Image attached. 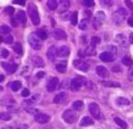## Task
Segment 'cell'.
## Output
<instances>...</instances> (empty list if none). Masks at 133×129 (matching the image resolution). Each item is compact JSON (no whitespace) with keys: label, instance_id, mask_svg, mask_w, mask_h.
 Masks as SVG:
<instances>
[{"label":"cell","instance_id":"cell-1","mask_svg":"<svg viewBox=\"0 0 133 129\" xmlns=\"http://www.w3.org/2000/svg\"><path fill=\"white\" fill-rule=\"evenodd\" d=\"M28 15L31 20L32 23L34 25H38L40 24L41 19L39 16V12H38L37 8L35 5L31 3L29 4L28 7Z\"/></svg>","mask_w":133,"mask_h":129},{"label":"cell","instance_id":"cell-2","mask_svg":"<svg viewBox=\"0 0 133 129\" xmlns=\"http://www.w3.org/2000/svg\"><path fill=\"white\" fill-rule=\"evenodd\" d=\"M87 83L86 79L82 76H78L74 78L70 84V88L73 92H77Z\"/></svg>","mask_w":133,"mask_h":129},{"label":"cell","instance_id":"cell-3","mask_svg":"<svg viewBox=\"0 0 133 129\" xmlns=\"http://www.w3.org/2000/svg\"><path fill=\"white\" fill-rule=\"evenodd\" d=\"M28 42L30 46L35 50H39L41 49L42 44L39 38L37 36L36 33H32L29 34L28 37Z\"/></svg>","mask_w":133,"mask_h":129},{"label":"cell","instance_id":"cell-4","mask_svg":"<svg viewBox=\"0 0 133 129\" xmlns=\"http://www.w3.org/2000/svg\"><path fill=\"white\" fill-rule=\"evenodd\" d=\"M64 121L68 124L75 123L77 121V116L75 111L72 110H66L62 115Z\"/></svg>","mask_w":133,"mask_h":129},{"label":"cell","instance_id":"cell-5","mask_svg":"<svg viewBox=\"0 0 133 129\" xmlns=\"http://www.w3.org/2000/svg\"><path fill=\"white\" fill-rule=\"evenodd\" d=\"M105 19L106 15L104 12H103V11H97L96 12L95 15L94 23H93V25H94L95 28L96 29H98L104 24Z\"/></svg>","mask_w":133,"mask_h":129},{"label":"cell","instance_id":"cell-6","mask_svg":"<svg viewBox=\"0 0 133 129\" xmlns=\"http://www.w3.org/2000/svg\"><path fill=\"white\" fill-rule=\"evenodd\" d=\"M89 110L95 119H99L101 118V109L97 103L94 102L91 103L89 104Z\"/></svg>","mask_w":133,"mask_h":129},{"label":"cell","instance_id":"cell-7","mask_svg":"<svg viewBox=\"0 0 133 129\" xmlns=\"http://www.w3.org/2000/svg\"><path fill=\"white\" fill-rule=\"evenodd\" d=\"M73 65L77 70L83 72H86L89 70V65L81 59L75 60L73 61Z\"/></svg>","mask_w":133,"mask_h":129},{"label":"cell","instance_id":"cell-8","mask_svg":"<svg viewBox=\"0 0 133 129\" xmlns=\"http://www.w3.org/2000/svg\"><path fill=\"white\" fill-rule=\"evenodd\" d=\"M51 117L48 114L44 113H37L35 115V120L40 124L47 123L50 120Z\"/></svg>","mask_w":133,"mask_h":129},{"label":"cell","instance_id":"cell-9","mask_svg":"<svg viewBox=\"0 0 133 129\" xmlns=\"http://www.w3.org/2000/svg\"><path fill=\"white\" fill-rule=\"evenodd\" d=\"M57 55V49L56 46L52 45V46L50 47L49 49H48L46 53L47 58L48 60L50 62H54L56 60V56Z\"/></svg>","mask_w":133,"mask_h":129},{"label":"cell","instance_id":"cell-10","mask_svg":"<svg viewBox=\"0 0 133 129\" xmlns=\"http://www.w3.org/2000/svg\"><path fill=\"white\" fill-rule=\"evenodd\" d=\"M70 5H71V3H70L69 1H65V0L60 1L57 8V12L58 13H63V12H66L69 9Z\"/></svg>","mask_w":133,"mask_h":129},{"label":"cell","instance_id":"cell-11","mask_svg":"<svg viewBox=\"0 0 133 129\" xmlns=\"http://www.w3.org/2000/svg\"><path fill=\"white\" fill-rule=\"evenodd\" d=\"M1 66H2V67H3L7 72H8L9 73L11 74L14 73L15 72H16L18 67V65L15 64H9L4 62H1Z\"/></svg>","mask_w":133,"mask_h":129},{"label":"cell","instance_id":"cell-12","mask_svg":"<svg viewBox=\"0 0 133 129\" xmlns=\"http://www.w3.org/2000/svg\"><path fill=\"white\" fill-rule=\"evenodd\" d=\"M96 72L97 75L101 78H108L109 77L110 73L108 69L103 66H98L96 67Z\"/></svg>","mask_w":133,"mask_h":129},{"label":"cell","instance_id":"cell-13","mask_svg":"<svg viewBox=\"0 0 133 129\" xmlns=\"http://www.w3.org/2000/svg\"><path fill=\"white\" fill-rule=\"evenodd\" d=\"M31 62L33 66L35 67L41 68V67H44V66H45V64H44V62L43 58L37 55H35L32 57Z\"/></svg>","mask_w":133,"mask_h":129},{"label":"cell","instance_id":"cell-14","mask_svg":"<svg viewBox=\"0 0 133 129\" xmlns=\"http://www.w3.org/2000/svg\"><path fill=\"white\" fill-rule=\"evenodd\" d=\"M59 84V79L57 77H53L49 80L47 84V90L49 92H52L57 88Z\"/></svg>","mask_w":133,"mask_h":129},{"label":"cell","instance_id":"cell-15","mask_svg":"<svg viewBox=\"0 0 133 129\" xmlns=\"http://www.w3.org/2000/svg\"><path fill=\"white\" fill-rule=\"evenodd\" d=\"M99 58L104 62H112L114 60V56L110 52H103L100 55Z\"/></svg>","mask_w":133,"mask_h":129},{"label":"cell","instance_id":"cell-16","mask_svg":"<svg viewBox=\"0 0 133 129\" xmlns=\"http://www.w3.org/2000/svg\"><path fill=\"white\" fill-rule=\"evenodd\" d=\"M53 36L54 38L57 40H64L66 39V34L63 30L60 29H57L54 30L53 33Z\"/></svg>","mask_w":133,"mask_h":129},{"label":"cell","instance_id":"cell-17","mask_svg":"<svg viewBox=\"0 0 133 129\" xmlns=\"http://www.w3.org/2000/svg\"><path fill=\"white\" fill-rule=\"evenodd\" d=\"M70 54V49L69 47L63 46L60 47L59 49L57 50V56L61 58H64V57H68Z\"/></svg>","mask_w":133,"mask_h":129},{"label":"cell","instance_id":"cell-18","mask_svg":"<svg viewBox=\"0 0 133 129\" xmlns=\"http://www.w3.org/2000/svg\"><path fill=\"white\" fill-rule=\"evenodd\" d=\"M66 97H67V94L66 93L60 92L55 96L54 99V103L57 104H61L66 100Z\"/></svg>","mask_w":133,"mask_h":129},{"label":"cell","instance_id":"cell-19","mask_svg":"<svg viewBox=\"0 0 133 129\" xmlns=\"http://www.w3.org/2000/svg\"><path fill=\"white\" fill-rule=\"evenodd\" d=\"M116 40L117 42L121 46L125 47L127 46V36L123 34H119L116 36Z\"/></svg>","mask_w":133,"mask_h":129},{"label":"cell","instance_id":"cell-20","mask_svg":"<svg viewBox=\"0 0 133 129\" xmlns=\"http://www.w3.org/2000/svg\"><path fill=\"white\" fill-rule=\"evenodd\" d=\"M94 124V121L89 116H85L81 119L80 125L81 126H89Z\"/></svg>","mask_w":133,"mask_h":129},{"label":"cell","instance_id":"cell-21","mask_svg":"<svg viewBox=\"0 0 133 129\" xmlns=\"http://www.w3.org/2000/svg\"><path fill=\"white\" fill-rule=\"evenodd\" d=\"M56 69L59 73H64L66 71V61H62L60 63L57 64L56 66Z\"/></svg>","mask_w":133,"mask_h":129},{"label":"cell","instance_id":"cell-22","mask_svg":"<svg viewBox=\"0 0 133 129\" xmlns=\"http://www.w3.org/2000/svg\"><path fill=\"white\" fill-rule=\"evenodd\" d=\"M116 103L118 107H125V106L129 105L130 101L127 98L121 97H118L116 99Z\"/></svg>","mask_w":133,"mask_h":129},{"label":"cell","instance_id":"cell-23","mask_svg":"<svg viewBox=\"0 0 133 129\" xmlns=\"http://www.w3.org/2000/svg\"><path fill=\"white\" fill-rule=\"evenodd\" d=\"M102 84L104 86L106 87H112V88H118L120 87V84L117 82L112 81V80H107V81H103Z\"/></svg>","mask_w":133,"mask_h":129},{"label":"cell","instance_id":"cell-24","mask_svg":"<svg viewBox=\"0 0 133 129\" xmlns=\"http://www.w3.org/2000/svg\"><path fill=\"white\" fill-rule=\"evenodd\" d=\"M16 18L18 20L19 22H20L22 24H25L26 22V16L25 13L24 11H20L16 14Z\"/></svg>","mask_w":133,"mask_h":129},{"label":"cell","instance_id":"cell-25","mask_svg":"<svg viewBox=\"0 0 133 129\" xmlns=\"http://www.w3.org/2000/svg\"><path fill=\"white\" fill-rule=\"evenodd\" d=\"M114 122L116 123L119 126H120L121 128H123V129L127 128L128 125H127V123L125 122V121H123V120L121 119V118H119V117H114Z\"/></svg>","mask_w":133,"mask_h":129},{"label":"cell","instance_id":"cell-26","mask_svg":"<svg viewBox=\"0 0 133 129\" xmlns=\"http://www.w3.org/2000/svg\"><path fill=\"white\" fill-rule=\"evenodd\" d=\"M85 55L88 56H95L97 54L95 48L92 46L91 45H89V46L87 47V48L85 50Z\"/></svg>","mask_w":133,"mask_h":129},{"label":"cell","instance_id":"cell-27","mask_svg":"<svg viewBox=\"0 0 133 129\" xmlns=\"http://www.w3.org/2000/svg\"><path fill=\"white\" fill-rule=\"evenodd\" d=\"M89 21L88 19L87 18H84L80 21V24H79V29H81V30H86L88 28L89 26Z\"/></svg>","mask_w":133,"mask_h":129},{"label":"cell","instance_id":"cell-28","mask_svg":"<svg viewBox=\"0 0 133 129\" xmlns=\"http://www.w3.org/2000/svg\"><path fill=\"white\" fill-rule=\"evenodd\" d=\"M36 34L37 35V36L41 40H46L48 38V33L45 30H44V29H39L37 31Z\"/></svg>","mask_w":133,"mask_h":129},{"label":"cell","instance_id":"cell-29","mask_svg":"<svg viewBox=\"0 0 133 129\" xmlns=\"http://www.w3.org/2000/svg\"><path fill=\"white\" fill-rule=\"evenodd\" d=\"M47 6L50 11H55L57 9L58 3L56 0H49L47 2Z\"/></svg>","mask_w":133,"mask_h":129},{"label":"cell","instance_id":"cell-30","mask_svg":"<svg viewBox=\"0 0 133 129\" xmlns=\"http://www.w3.org/2000/svg\"><path fill=\"white\" fill-rule=\"evenodd\" d=\"M83 107H84V103L80 100L76 101L72 104V108H73L74 110L76 111L81 110Z\"/></svg>","mask_w":133,"mask_h":129},{"label":"cell","instance_id":"cell-31","mask_svg":"<svg viewBox=\"0 0 133 129\" xmlns=\"http://www.w3.org/2000/svg\"><path fill=\"white\" fill-rule=\"evenodd\" d=\"M124 19H125V18L121 16L118 12H116L114 14H113V20L116 24H119L120 23L122 22Z\"/></svg>","mask_w":133,"mask_h":129},{"label":"cell","instance_id":"cell-32","mask_svg":"<svg viewBox=\"0 0 133 129\" xmlns=\"http://www.w3.org/2000/svg\"><path fill=\"white\" fill-rule=\"evenodd\" d=\"M22 87V82L20 80H15L11 84V89L13 92H17Z\"/></svg>","mask_w":133,"mask_h":129},{"label":"cell","instance_id":"cell-33","mask_svg":"<svg viewBox=\"0 0 133 129\" xmlns=\"http://www.w3.org/2000/svg\"><path fill=\"white\" fill-rule=\"evenodd\" d=\"M13 50L15 51V52L16 53H17L18 55H22L23 53V48L22 45L20 43L18 42H16L15 43V44L13 46Z\"/></svg>","mask_w":133,"mask_h":129},{"label":"cell","instance_id":"cell-34","mask_svg":"<svg viewBox=\"0 0 133 129\" xmlns=\"http://www.w3.org/2000/svg\"><path fill=\"white\" fill-rule=\"evenodd\" d=\"M122 63L125 66H129L130 67L133 65V60L128 56H125L122 58Z\"/></svg>","mask_w":133,"mask_h":129},{"label":"cell","instance_id":"cell-35","mask_svg":"<svg viewBox=\"0 0 133 129\" xmlns=\"http://www.w3.org/2000/svg\"><path fill=\"white\" fill-rule=\"evenodd\" d=\"M101 38H100V37L93 36L91 38V39L90 45H91L92 46L96 48V46H97V45H98V44L101 43Z\"/></svg>","mask_w":133,"mask_h":129},{"label":"cell","instance_id":"cell-36","mask_svg":"<svg viewBox=\"0 0 133 129\" xmlns=\"http://www.w3.org/2000/svg\"><path fill=\"white\" fill-rule=\"evenodd\" d=\"M78 11H74L71 16V23L72 25H76L78 23Z\"/></svg>","mask_w":133,"mask_h":129},{"label":"cell","instance_id":"cell-37","mask_svg":"<svg viewBox=\"0 0 133 129\" xmlns=\"http://www.w3.org/2000/svg\"><path fill=\"white\" fill-rule=\"evenodd\" d=\"M11 31V29L6 25L0 26V33L3 34H7Z\"/></svg>","mask_w":133,"mask_h":129},{"label":"cell","instance_id":"cell-38","mask_svg":"<svg viewBox=\"0 0 133 129\" xmlns=\"http://www.w3.org/2000/svg\"><path fill=\"white\" fill-rule=\"evenodd\" d=\"M0 119L5 121H9L11 119V116L7 112H2L0 113Z\"/></svg>","mask_w":133,"mask_h":129},{"label":"cell","instance_id":"cell-39","mask_svg":"<svg viewBox=\"0 0 133 129\" xmlns=\"http://www.w3.org/2000/svg\"><path fill=\"white\" fill-rule=\"evenodd\" d=\"M83 5L87 8H89V7H92L95 5V2L93 0H84L82 2Z\"/></svg>","mask_w":133,"mask_h":129},{"label":"cell","instance_id":"cell-40","mask_svg":"<svg viewBox=\"0 0 133 129\" xmlns=\"http://www.w3.org/2000/svg\"><path fill=\"white\" fill-rule=\"evenodd\" d=\"M9 55V52L6 49H2L0 50V56L3 58H7Z\"/></svg>","mask_w":133,"mask_h":129},{"label":"cell","instance_id":"cell-41","mask_svg":"<svg viewBox=\"0 0 133 129\" xmlns=\"http://www.w3.org/2000/svg\"><path fill=\"white\" fill-rule=\"evenodd\" d=\"M4 12H5L8 15H12L13 14L14 12H15V8L12 6H9V7H7L5 9Z\"/></svg>","mask_w":133,"mask_h":129},{"label":"cell","instance_id":"cell-42","mask_svg":"<svg viewBox=\"0 0 133 129\" xmlns=\"http://www.w3.org/2000/svg\"><path fill=\"white\" fill-rule=\"evenodd\" d=\"M128 80L130 82L133 81V67H130L128 70Z\"/></svg>","mask_w":133,"mask_h":129},{"label":"cell","instance_id":"cell-43","mask_svg":"<svg viewBox=\"0 0 133 129\" xmlns=\"http://www.w3.org/2000/svg\"><path fill=\"white\" fill-rule=\"evenodd\" d=\"M11 24L12 27H17L19 25V21L16 18H11Z\"/></svg>","mask_w":133,"mask_h":129},{"label":"cell","instance_id":"cell-44","mask_svg":"<svg viewBox=\"0 0 133 129\" xmlns=\"http://www.w3.org/2000/svg\"><path fill=\"white\" fill-rule=\"evenodd\" d=\"M117 12H119V14L121 16H123V17L124 18L128 15L127 11V10L124 8H120Z\"/></svg>","mask_w":133,"mask_h":129},{"label":"cell","instance_id":"cell-45","mask_svg":"<svg viewBox=\"0 0 133 129\" xmlns=\"http://www.w3.org/2000/svg\"><path fill=\"white\" fill-rule=\"evenodd\" d=\"M5 42L7 44H11L13 42V38L11 35H9L5 38Z\"/></svg>","mask_w":133,"mask_h":129},{"label":"cell","instance_id":"cell-46","mask_svg":"<svg viewBox=\"0 0 133 129\" xmlns=\"http://www.w3.org/2000/svg\"><path fill=\"white\" fill-rule=\"evenodd\" d=\"M29 94H30V93H29V90L27 88H24L21 93L22 96L24 97H27L29 96Z\"/></svg>","mask_w":133,"mask_h":129},{"label":"cell","instance_id":"cell-47","mask_svg":"<svg viewBox=\"0 0 133 129\" xmlns=\"http://www.w3.org/2000/svg\"><path fill=\"white\" fill-rule=\"evenodd\" d=\"M12 3L20 5L21 6H24L25 4V1H24V0H15V1H13Z\"/></svg>","mask_w":133,"mask_h":129},{"label":"cell","instance_id":"cell-48","mask_svg":"<svg viewBox=\"0 0 133 129\" xmlns=\"http://www.w3.org/2000/svg\"><path fill=\"white\" fill-rule=\"evenodd\" d=\"M125 4L129 9L133 11V3L131 1H125Z\"/></svg>","mask_w":133,"mask_h":129},{"label":"cell","instance_id":"cell-49","mask_svg":"<svg viewBox=\"0 0 133 129\" xmlns=\"http://www.w3.org/2000/svg\"><path fill=\"white\" fill-rule=\"evenodd\" d=\"M109 49L110 50V53H112L113 55H116V54H117V48H116V47L115 46H110V48Z\"/></svg>","mask_w":133,"mask_h":129},{"label":"cell","instance_id":"cell-50","mask_svg":"<svg viewBox=\"0 0 133 129\" xmlns=\"http://www.w3.org/2000/svg\"><path fill=\"white\" fill-rule=\"evenodd\" d=\"M44 75H45V73H44V71H39V72L37 73L36 77L38 78V79H42V78H43V77L44 76Z\"/></svg>","mask_w":133,"mask_h":129},{"label":"cell","instance_id":"cell-51","mask_svg":"<svg viewBox=\"0 0 133 129\" xmlns=\"http://www.w3.org/2000/svg\"><path fill=\"white\" fill-rule=\"evenodd\" d=\"M128 24L130 25V27H133V17H130L129 19H128Z\"/></svg>","mask_w":133,"mask_h":129},{"label":"cell","instance_id":"cell-52","mask_svg":"<svg viewBox=\"0 0 133 129\" xmlns=\"http://www.w3.org/2000/svg\"><path fill=\"white\" fill-rule=\"evenodd\" d=\"M78 55L80 56L81 58H84L86 55H85V51H82V50H80L78 52Z\"/></svg>","mask_w":133,"mask_h":129},{"label":"cell","instance_id":"cell-53","mask_svg":"<svg viewBox=\"0 0 133 129\" xmlns=\"http://www.w3.org/2000/svg\"><path fill=\"white\" fill-rule=\"evenodd\" d=\"M129 40L130 44H133V33H131V34H130L129 38Z\"/></svg>","mask_w":133,"mask_h":129},{"label":"cell","instance_id":"cell-54","mask_svg":"<svg viewBox=\"0 0 133 129\" xmlns=\"http://www.w3.org/2000/svg\"><path fill=\"white\" fill-rule=\"evenodd\" d=\"M5 79V77L3 75H0V82H2Z\"/></svg>","mask_w":133,"mask_h":129},{"label":"cell","instance_id":"cell-55","mask_svg":"<svg viewBox=\"0 0 133 129\" xmlns=\"http://www.w3.org/2000/svg\"><path fill=\"white\" fill-rule=\"evenodd\" d=\"M2 129H14L12 126H5V127L2 128Z\"/></svg>","mask_w":133,"mask_h":129},{"label":"cell","instance_id":"cell-56","mask_svg":"<svg viewBox=\"0 0 133 129\" xmlns=\"http://www.w3.org/2000/svg\"><path fill=\"white\" fill-rule=\"evenodd\" d=\"M3 41V38H2V37L0 36V44L2 43V42Z\"/></svg>","mask_w":133,"mask_h":129},{"label":"cell","instance_id":"cell-57","mask_svg":"<svg viewBox=\"0 0 133 129\" xmlns=\"http://www.w3.org/2000/svg\"><path fill=\"white\" fill-rule=\"evenodd\" d=\"M2 90H3V88L2 86H0V91H2Z\"/></svg>","mask_w":133,"mask_h":129}]
</instances>
